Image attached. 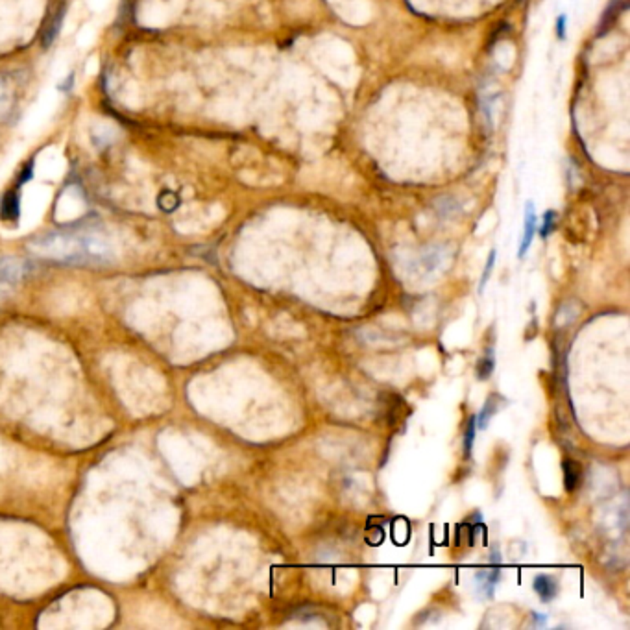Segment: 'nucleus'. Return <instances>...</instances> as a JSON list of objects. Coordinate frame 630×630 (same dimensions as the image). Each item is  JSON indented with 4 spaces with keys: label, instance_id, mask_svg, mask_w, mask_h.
Returning <instances> with one entry per match:
<instances>
[{
    "label": "nucleus",
    "instance_id": "nucleus-1",
    "mask_svg": "<svg viewBox=\"0 0 630 630\" xmlns=\"http://www.w3.org/2000/svg\"><path fill=\"white\" fill-rule=\"evenodd\" d=\"M30 250L69 264H104L111 259V246L91 231H52L32 240Z\"/></svg>",
    "mask_w": 630,
    "mask_h": 630
},
{
    "label": "nucleus",
    "instance_id": "nucleus-2",
    "mask_svg": "<svg viewBox=\"0 0 630 630\" xmlns=\"http://www.w3.org/2000/svg\"><path fill=\"white\" fill-rule=\"evenodd\" d=\"M65 13H67V0H57L56 6L51 8V12L46 15L45 21V28H43V35H41V43L43 46H51L54 43V39L60 34V30H62L63 19H65Z\"/></svg>",
    "mask_w": 630,
    "mask_h": 630
},
{
    "label": "nucleus",
    "instance_id": "nucleus-3",
    "mask_svg": "<svg viewBox=\"0 0 630 630\" xmlns=\"http://www.w3.org/2000/svg\"><path fill=\"white\" fill-rule=\"evenodd\" d=\"M447 257H449V251L446 248L435 246V248H429L422 253V257L416 262V268H418L420 273L440 272L442 268L446 267Z\"/></svg>",
    "mask_w": 630,
    "mask_h": 630
},
{
    "label": "nucleus",
    "instance_id": "nucleus-4",
    "mask_svg": "<svg viewBox=\"0 0 630 630\" xmlns=\"http://www.w3.org/2000/svg\"><path fill=\"white\" fill-rule=\"evenodd\" d=\"M32 270V264L23 259L4 257L0 259V283H13L23 279Z\"/></svg>",
    "mask_w": 630,
    "mask_h": 630
},
{
    "label": "nucleus",
    "instance_id": "nucleus-5",
    "mask_svg": "<svg viewBox=\"0 0 630 630\" xmlns=\"http://www.w3.org/2000/svg\"><path fill=\"white\" fill-rule=\"evenodd\" d=\"M536 233V213H534V204L529 201L525 206V226H523V237H521V244H519V257H523L527 253V250L530 248V242L534 239Z\"/></svg>",
    "mask_w": 630,
    "mask_h": 630
},
{
    "label": "nucleus",
    "instance_id": "nucleus-6",
    "mask_svg": "<svg viewBox=\"0 0 630 630\" xmlns=\"http://www.w3.org/2000/svg\"><path fill=\"white\" fill-rule=\"evenodd\" d=\"M505 403H507L505 397L499 396V394H492V396L485 402V405H483V411H480L479 416L475 418V425H477L479 429H486V427H488V422L492 420V416L497 414L499 407L505 405Z\"/></svg>",
    "mask_w": 630,
    "mask_h": 630
},
{
    "label": "nucleus",
    "instance_id": "nucleus-7",
    "mask_svg": "<svg viewBox=\"0 0 630 630\" xmlns=\"http://www.w3.org/2000/svg\"><path fill=\"white\" fill-rule=\"evenodd\" d=\"M627 6H629V0H612V4L608 6V10L604 12V15H602L601 23H599V32H597L599 37L606 34L608 30L612 28L613 23L618 21L619 13L624 12Z\"/></svg>",
    "mask_w": 630,
    "mask_h": 630
},
{
    "label": "nucleus",
    "instance_id": "nucleus-8",
    "mask_svg": "<svg viewBox=\"0 0 630 630\" xmlns=\"http://www.w3.org/2000/svg\"><path fill=\"white\" fill-rule=\"evenodd\" d=\"M15 113V95L8 82L0 80V120L6 123Z\"/></svg>",
    "mask_w": 630,
    "mask_h": 630
},
{
    "label": "nucleus",
    "instance_id": "nucleus-9",
    "mask_svg": "<svg viewBox=\"0 0 630 630\" xmlns=\"http://www.w3.org/2000/svg\"><path fill=\"white\" fill-rule=\"evenodd\" d=\"M564 468V485H566V490L568 492H575L582 483V466H580L577 460H564L562 464Z\"/></svg>",
    "mask_w": 630,
    "mask_h": 630
},
{
    "label": "nucleus",
    "instance_id": "nucleus-10",
    "mask_svg": "<svg viewBox=\"0 0 630 630\" xmlns=\"http://www.w3.org/2000/svg\"><path fill=\"white\" fill-rule=\"evenodd\" d=\"M19 215H21V196H19L17 190H10L2 198L0 218H4V220H19Z\"/></svg>",
    "mask_w": 630,
    "mask_h": 630
},
{
    "label": "nucleus",
    "instance_id": "nucleus-11",
    "mask_svg": "<svg viewBox=\"0 0 630 630\" xmlns=\"http://www.w3.org/2000/svg\"><path fill=\"white\" fill-rule=\"evenodd\" d=\"M534 591L540 595V599L543 602L552 601L558 593L557 580L549 577V575H538L534 579Z\"/></svg>",
    "mask_w": 630,
    "mask_h": 630
},
{
    "label": "nucleus",
    "instance_id": "nucleus-12",
    "mask_svg": "<svg viewBox=\"0 0 630 630\" xmlns=\"http://www.w3.org/2000/svg\"><path fill=\"white\" fill-rule=\"evenodd\" d=\"M435 207L436 213L444 218H451L455 217L457 213H460V204H458L457 198H453V196H444L440 200H436Z\"/></svg>",
    "mask_w": 630,
    "mask_h": 630
},
{
    "label": "nucleus",
    "instance_id": "nucleus-13",
    "mask_svg": "<svg viewBox=\"0 0 630 630\" xmlns=\"http://www.w3.org/2000/svg\"><path fill=\"white\" fill-rule=\"evenodd\" d=\"M477 580H479L480 588H486V595H492V590H494V586L499 580V569H490V571H483V573L477 575Z\"/></svg>",
    "mask_w": 630,
    "mask_h": 630
},
{
    "label": "nucleus",
    "instance_id": "nucleus-14",
    "mask_svg": "<svg viewBox=\"0 0 630 630\" xmlns=\"http://www.w3.org/2000/svg\"><path fill=\"white\" fill-rule=\"evenodd\" d=\"M159 207H161L163 211H174V209H176V207L179 206V198H178V195H176V192H172V190H165V192H161V195H159Z\"/></svg>",
    "mask_w": 630,
    "mask_h": 630
},
{
    "label": "nucleus",
    "instance_id": "nucleus-15",
    "mask_svg": "<svg viewBox=\"0 0 630 630\" xmlns=\"http://www.w3.org/2000/svg\"><path fill=\"white\" fill-rule=\"evenodd\" d=\"M492 372H494V355H492V352H488V355L480 359L479 364H477V377L485 381L490 377Z\"/></svg>",
    "mask_w": 630,
    "mask_h": 630
},
{
    "label": "nucleus",
    "instance_id": "nucleus-16",
    "mask_svg": "<svg viewBox=\"0 0 630 630\" xmlns=\"http://www.w3.org/2000/svg\"><path fill=\"white\" fill-rule=\"evenodd\" d=\"M557 211H547L541 218V228H540V235L546 239L549 235L552 233V229L557 228Z\"/></svg>",
    "mask_w": 630,
    "mask_h": 630
},
{
    "label": "nucleus",
    "instance_id": "nucleus-17",
    "mask_svg": "<svg viewBox=\"0 0 630 630\" xmlns=\"http://www.w3.org/2000/svg\"><path fill=\"white\" fill-rule=\"evenodd\" d=\"M475 429H477L475 418H469L468 425H466V435H464V455H466V457L471 455V447H474L475 440Z\"/></svg>",
    "mask_w": 630,
    "mask_h": 630
},
{
    "label": "nucleus",
    "instance_id": "nucleus-18",
    "mask_svg": "<svg viewBox=\"0 0 630 630\" xmlns=\"http://www.w3.org/2000/svg\"><path fill=\"white\" fill-rule=\"evenodd\" d=\"M494 262H496V250L490 251V257H488V262H486L485 272H483V279H480V283H479V292H483V289H485V285L488 283V279H490V273H492V268H494Z\"/></svg>",
    "mask_w": 630,
    "mask_h": 630
},
{
    "label": "nucleus",
    "instance_id": "nucleus-19",
    "mask_svg": "<svg viewBox=\"0 0 630 630\" xmlns=\"http://www.w3.org/2000/svg\"><path fill=\"white\" fill-rule=\"evenodd\" d=\"M566 23H568V17L566 15H558L557 17V35L558 39H566Z\"/></svg>",
    "mask_w": 630,
    "mask_h": 630
},
{
    "label": "nucleus",
    "instance_id": "nucleus-20",
    "mask_svg": "<svg viewBox=\"0 0 630 630\" xmlns=\"http://www.w3.org/2000/svg\"><path fill=\"white\" fill-rule=\"evenodd\" d=\"M532 618H534V627H546V624H547L546 615H540V613H532Z\"/></svg>",
    "mask_w": 630,
    "mask_h": 630
}]
</instances>
